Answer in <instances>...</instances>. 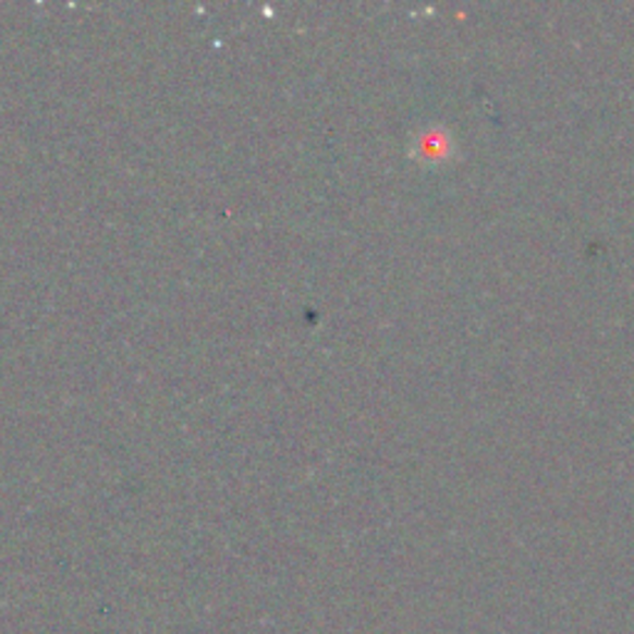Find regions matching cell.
Masks as SVG:
<instances>
[{
  "mask_svg": "<svg viewBox=\"0 0 634 634\" xmlns=\"http://www.w3.org/2000/svg\"><path fill=\"white\" fill-rule=\"evenodd\" d=\"M454 149V137L447 126L431 124L419 134V154L424 161H441Z\"/></svg>",
  "mask_w": 634,
  "mask_h": 634,
  "instance_id": "cell-1",
  "label": "cell"
}]
</instances>
